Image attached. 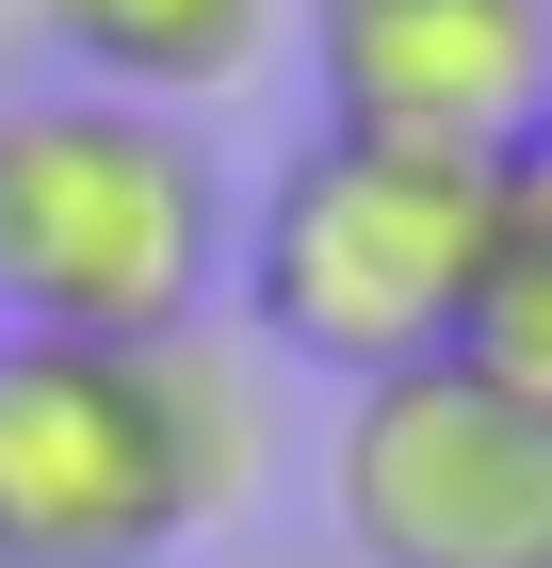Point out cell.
<instances>
[{
    "mask_svg": "<svg viewBox=\"0 0 552 568\" xmlns=\"http://www.w3.org/2000/svg\"><path fill=\"white\" fill-rule=\"evenodd\" d=\"M33 17L82 65V98H147V114L228 98L260 65V33H277V0H33Z\"/></svg>",
    "mask_w": 552,
    "mask_h": 568,
    "instance_id": "8992f818",
    "label": "cell"
},
{
    "mask_svg": "<svg viewBox=\"0 0 552 568\" xmlns=\"http://www.w3.org/2000/svg\"><path fill=\"white\" fill-rule=\"evenodd\" d=\"M163 438H179V504H195V536L228 520V504H260V390L228 342H163Z\"/></svg>",
    "mask_w": 552,
    "mask_h": 568,
    "instance_id": "ba28073f",
    "label": "cell"
},
{
    "mask_svg": "<svg viewBox=\"0 0 552 568\" xmlns=\"http://www.w3.org/2000/svg\"><path fill=\"white\" fill-rule=\"evenodd\" d=\"M325 487H341L358 568H552V423L488 406L471 374L358 390Z\"/></svg>",
    "mask_w": 552,
    "mask_h": 568,
    "instance_id": "277c9868",
    "label": "cell"
},
{
    "mask_svg": "<svg viewBox=\"0 0 552 568\" xmlns=\"http://www.w3.org/2000/svg\"><path fill=\"white\" fill-rule=\"evenodd\" d=\"M488 244H504V179L488 163L309 131L228 261H244V308H260L277 357L390 390V374H439V357H455V308H471V276H488Z\"/></svg>",
    "mask_w": 552,
    "mask_h": 568,
    "instance_id": "7a4b0ae2",
    "label": "cell"
},
{
    "mask_svg": "<svg viewBox=\"0 0 552 568\" xmlns=\"http://www.w3.org/2000/svg\"><path fill=\"white\" fill-rule=\"evenodd\" d=\"M228 276V163L147 98H17L0 114V342H195Z\"/></svg>",
    "mask_w": 552,
    "mask_h": 568,
    "instance_id": "6da1fadb",
    "label": "cell"
},
{
    "mask_svg": "<svg viewBox=\"0 0 552 568\" xmlns=\"http://www.w3.org/2000/svg\"><path fill=\"white\" fill-rule=\"evenodd\" d=\"M439 374H471L488 406L552 423V244H536V227H504V244H488V276H471L455 357H439Z\"/></svg>",
    "mask_w": 552,
    "mask_h": 568,
    "instance_id": "52a82bcc",
    "label": "cell"
},
{
    "mask_svg": "<svg viewBox=\"0 0 552 568\" xmlns=\"http://www.w3.org/2000/svg\"><path fill=\"white\" fill-rule=\"evenodd\" d=\"M504 227H536V244H552V114H536V146L504 163Z\"/></svg>",
    "mask_w": 552,
    "mask_h": 568,
    "instance_id": "9c48e42d",
    "label": "cell"
},
{
    "mask_svg": "<svg viewBox=\"0 0 552 568\" xmlns=\"http://www.w3.org/2000/svg\"><path fill=\"white\" fill-rule=\"evenodd\" d=\"M195 536L163 438V342H0V568H163Z\"/></svg>",
    "mask_w": 552,
    "mask_h": 568,
    "instance_id": "3957f363",
    "label": "cell"
},
{
    "mask_svg": "<svg viewBox=\"0 0 552 568\" xmlns=\"http://www.w3.org/2000/svg\"><path fill=\"white\" fill-rule=\"evenodd\" d=\"M309 82L341 146L504 179L552 114V0H309Z\"/></svg>",
    "mask_w": 552,
    "mask_h": 568,
    "instance_id": "5b68a950",
    "label": "cell"
}]
</instances>
